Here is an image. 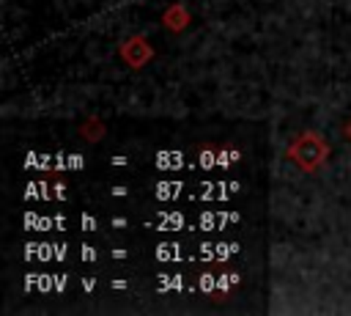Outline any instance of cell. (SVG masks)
<instances>
[{
	"instance_id": "cell-2",
	"label": "cell",
	"mask_w": 351,
	"mask_h": 316,
	"mask_svg": "<svg viewBox=\"0 0 351 316\" xmlns=\"http://www.w3.org/2000/svg\"><path fill=\"white\" fill-rule=\"evenodd\" d=\"M121 58H123L126 66L143 69V66L154 58V49H151V44H148L145 36H132V38H126V41L121 44Z\"/></svg>"
},
{
	"instance_id": "cell-5",
	"label": "cell",
	"mask_w": 351,
	"mask_h": 316,
	"mask_svg": "<svg viewBox=\"0 0 351 316\" xmlns=\"http://www.w3.org/2000/svg\"><path fill=\"white\" fill-rule=\"evenodd\" d=\"M346 137H348V140H351V121H348V124H346Z\"/></svg>"
},
{
	"instance_id": "cell-3",
	"label": "cell",
	"mask_w": 351,
	"mask_h": 316,
	"mask_svg": "<svg viewBox=\"0 0 351 316\" xmlns=\"http://www.w3.org/2000/svg\"><path fill=\"white\" fill-rule=\"evenodd\" d=\"M189 19H192V16H189V11H186L181 3H173V5L162 14V25H165L167 30H173V33H181V30L189 25Z\"/></svg>"
},
{
	"instance_id": "cell-4",
	"label": "cell",
	"mask_w": 351,
	"mask_h": 316,
	"mask_svg": "<svg viewBox=\"0 0 351 316\" xmlns=\"http://www.w3.org/2000/svg\"><path fill=\"white\" fill-rule=\"evenodd\" d=\"M80 137H85L88 143L101 140V137H104V121H101V118H96V115L85 118V121L80 124Z\"/></svg>"
},
{
	"instance_id": "cell-1",
	"label": "cell",
	"mask_w": 351,
	"mask_h": 316,
	"mask_svg": "<svg viewBox=\"0 0 351 316\" xmlns=\"http://www.w3.org/2000/svg\"><path fill=\"white\" fill-rule=\"evenodd\" d=\"M329 143H326V137L321 135V132H313V129H307V132H302V135H296L293 140H291V146L285 148V157L302 170V173H315L326 159H329Z\"/></svg>"
}]
</instances>
